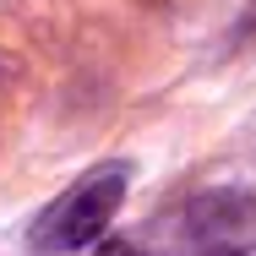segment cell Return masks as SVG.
Listing matches in <instances>:
<instances>
[{"label": "cell", "mask_w": 256, "mask_h": 256, "mask_svg": "<svg viewBox=\"0 0 256 256\" xmlns=\"http://www.w3.org/2000/svg\"><path fill=\"white\" fill-rule=\"evenodd\" d=\"M120 202H126V164H98L93 174H82L71 191H60L44 207V218L33 224V251H88L120 212Z\"/></svg>", "instance_id": "6da1fadb"}, {"label": "cell", "mask_w": 256, "mask_h": 256, "mask_svg": "<svg viewBox=\"0 0 256 256\" xmlns=\"http://www.w3.org/2000/svg\"><path fill=\"white\" fill-rule=\"evenodd\" d=\"M93 256H142L131 240H104V246H93Z\"/></svg>", "instance_id": "7a4b0ae2"}, {"label": "cell", "mask_w": 256, "mask_h": 256, "mask_svg": "<svg viewBox=\"0 0 256 256\" xmlns=\"http://www.w3.org/2000/svg\"><path fill=\"white\" fill-rule=\"evenodd\" d=\"M218 256H256V251H218Z\"/></svg>", "instance_id": "3957f363"}]
</instances>
